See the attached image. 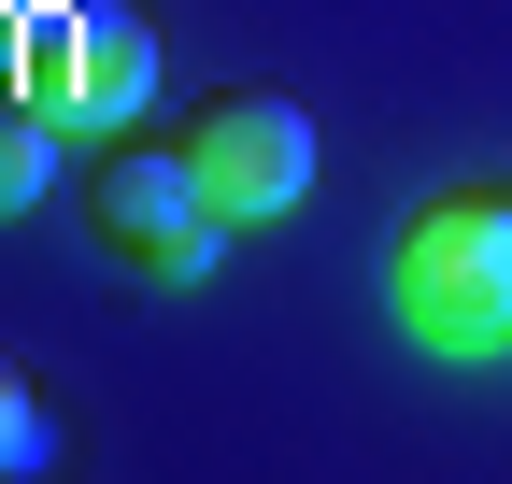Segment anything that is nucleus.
Here are the masks:
<instances>
[{
	"label": "nucleus",
	"mask_w": 512,
	"mask_h": 484,
	"mask_svg": "<svg viewBox=\"0 0 512 484\" xmlns=\"http://www.w3.org/2000/svg\"><path fill=\"white\" fill-rule=\"evenodd\" d=\"M384 299L427 356L456 371H498L512 356V186H441L399 214V257H384Z\"/></svg>",
	"instance_id": "obj_1"
},
{
	"label": "nucleus",
	"mask_w": 512,
	"mask_h": 484,
	"mask_svg": "<svg viewBox=\"0 0 512 484\" xmlns=\"http://www.w3.org/2000/svg\"><path fill=\"white\" fill-rule=\"evenodd\" d=\"M86 228L143 285H214V257H228V214L200 200V157H185V143H128V129L86 171Z\"/></svg>",
	"instance_id": "obj_2"
},
{
	"label": "nucleus",
	"mask_w": 512,
	"mask_h": 484,
	"mask_svg": "<svg viewBox=\"0 0 512 484\" xmlns=\"http://www.w3.org/2000/svg\"><path fill=\"white\" fill-rule=\"evenodd\" d=\"M15 57H29V100H43L72 143H114L128 114L157 100V29L128 15V0H43Z\"/></svg>",
	"instance_id": "obj_3"
},
{
	"label": "nucleus",
	"mask_w": 512,
	"mask_h": 484,
	"mask_svg": "<svg viewBox=\"0 0 512 484\" xmlns=\"http://www.w3.org/2000/svg\"><path fill=\"white\" fill-rule=\"evenodd\" d=\"M185 157H200V200H214L228 228H271V214H299V200H313V114H299V100H271V86L200 100Z\"/></svg>",
	"instance_id": "obj_4"
},
{
	"label": "nucleus",
	"mask_w": 512,
	"mask_h": 484,
	"mask_svg": "<svg viewBox=\"0 0 512 484\" xmlns=\"http://www.w3.org/2000/svg\"><path fill=\"white\" fill-rule=\"evenodd\" d=\"M57 157H72V129H57L43 100H0V214H29L57 186Z\"/></svg>",
	"instance_id": "obj_5"
},
{
	"label": "nucleus",
	"mask_w": 512,
	"mask_h": 484,
	"mask_svg": "<svg viewBox=\"0 0 512 484\" xmlns=\"http://www.w3.org/2000/svg\"><path fill=\"white\" fill-rule=\"evenodd\" d=\"M43 456H57V428H43L29 371H0V484H15V470H43Z\"/></svg>",
	"instance_id": "obj_6"
},
{
	"label": "nucleus",
	"mask_w": 512,
	"mask_h": 484,
	"mask_svg": "<svg viewBox=\"0 0 512 484\" xmlns=\"http://www.w3.org/2000/svg\"><path fill=\"white\" fill-rule=\"evenodd\" d=\"M15 43H29V0H0V57H15Z\"/></svg>",
	"instance_id": "obj_7"
}]
</instances>
